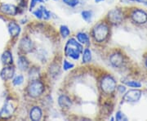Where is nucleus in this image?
<instances>
[{
    "label": "nucleus",
    "mask_w": 147,
    "mask_h": 121,
    "mask_svg": "<svg viewBox=\"0 0 147 121\" xmlns=\"http://www.w3.org/2000/svg\"><path fill=\"white\" fill-rule=\"evenodd\" d=\"M82 53H83L82 45L79 42H77L74 39H69L65 47V56L73 58L74 60H78Z\"/></svg>",
    "instance_id": "f257e3e1"
},
{
    "label": "nucleus",
    "mask_w": 147,
    "mask_h": 121,
    "mask_svg": "<svg viewBox=\"0 0 147 121\" xmlns=\"http://www.w3.org/2000/svg\"><path fill=\"white\" fill-rule=\"evenodd\" d=\"M109 28L105 24H99L96 26L93 30V37L96 42H103L109 35Z\"/></svg>",
    "instance_id": "f03ea898"
},
{
    "label": "nucleus",
    "mask_w": 147,
    "mask_h": 121,
    "mask_svg": "<svg viewBox=\"0 0 147 121\" xmlns=\"http://www.w3.org/2000/svg\"><path fill=\"white\" fill-rule=\"evenodd\" d=\"M28 94L30 95L31 97H38L42 94L44 91V86L41 81L38 79L36 80H32V82L28 86Z\"/></svg>",
    "instance_id": "7ed1b4c3"
},
{
    "label": "nucleus",
    "mask_w": 147,
    "mask_h": 121,
    "mask_svg": "<svg viewBox=\"0 0 147 121\" xmlns=\"http://www.w3.org/2000/svg\"><path fill=\"white\" fill-rule=\"evenodd\" d=\"M100 88L105 94H111L116 89V81L113 77L106 75L100 82Z\"/></svg>",
    "instance_id": "20e7f679"
},
{
    "label": "nucleus",
    "mask_w": 147,
    "mask_h": 121,
    "mask_svg": "<svg viewBox=\"0 0 147 121\" xmlns=\"http://www.w3.org/2000/svg\"><path fill=\"white\" fill-rule=\"evenodd\" d=\"M131 19L137 24H145L147 21V13L145 11L137 9L132 12Z\"/></svg>",
    "instance_id": "39448f33"
},
{
    "label": "nucleus",
    "mask_w": 147,
    "mask_h": 121,
    "mask_svg": "<svg viewBox=\"0 0 147 121\" xmlns=\"http://www.w3.org/2000/svg\"><path fill=\"white\" fill-rule=\"evenodd\" d=\"M14 106L11 103L10 101H7L3 105V108L0 111V118L1 119H8L12 116L14 112Z\"/></svg>",
    "instance_id": "423d86ee"
},
{
    "label": "nucleus",
    "mask_w": 147,
    "mask_h": 121,
    "mask_svg": "<svg viewBox=\"0 0 147 121\" xmlns=\"http://www.w3.org/2000/svg\"><path fill=\"white\" fill-rule=\"evenodd\" d=\"M141 97H142V92L140 90L132 89L128 91L126 94L123 96V100L125 101L136 102L140 100Z\"/></svg>",
    "instance_id": "0eeeda50"
},
{
    "label": "nucleus",
    "mask_w": 147,
    "mask_h": 121,
    "mask_svg": "<svg viewBox=\"0 0 147 121\" xmlns=\"http://www.w3.org/2000/svg\"><path fill=\"white\" fill-rule=\"evenodd\" d=\"M19 47L21 51L24 53H30L33 49V43L31 39L28 37H23L20 41Z\"/></svg>",
    "instance_id": "6e6552de"
},
{
    "label": "nucleus",
    "mask_w": 147,
    "mask_h": 121,
    "mask_svg": "<svg viewBox=\"0 0 147 121\" xmlns=\"http://www.w3.org/2000/svg\"><path fill=\"white\" fill-rule=\"evenodd\" d=\"M14 74H15V69L10 66H7L1 70L0 77L3 80L7 81V80L12 79Z\"/></svg>",
    "instance_id": "1a4fd4ad"
},
{
    "label": "nucleus",
    "mask_w": 147,
    "mask_h": 121,
    "mask_svg": "<svg viewBox=\"0 0 147 121\" xmlns=\"http://www.w3.org/2000/svg\"><path fill=\"white\" fill-rule=\"evenodd\" d=\"M0 10L3 13L8 16H16L18 13V8L13 4H3L0 7Z\"/></svg>",
    "instance_id": "9d476101"
},
{
    "label": "nucleus",
    "mask_w": 147,
    "mask_h": 121,
    "mask_svg": "<svg viewBox=\"0 0 147 121\" xmlns=\"http://www.w3.org/2000/svg\"><path fill=\"white\" fill-rule=\"evenodd\" d=\"M109 19L113 24H119L123 21V14L121 11L114 9L109 12Z\"/></svg>",
    "instance_id": "9b49d317"
},
{
    "label": "nucleus",
    "mask_w": 147,
    "mask_h": 121,
    "mask_svg": "<svg viewBox=\"0 0 147 121\" xmlns=\"http://www.w3.org/2000/svg\"><path fill=\"white\" fill-rule=\"evenodd\" d=\"M8 32L11 37H17L21 33V27L15 21H11L8 24Z\"/></svg>",
    "instance_id": "f8f14e48"
},
{
    "label": "nucleus",
    "mask_w": 147,
    "mask_h": 121,
    "mask_svg": "<svg viewBox=\"0 0 147 121\" xmlns=\"http://www.w3.org/2000/svg\"><path fill=\"white\" fill-rule=\"evenodd\" d=\"M110 63L115 67H120L123 62V58L120 53H115L111 55L110 57Z\"/></svg>",
    "instance_id": "ddd939ff"
},
{
    "label": "nucleus",
    "mask_w": 147,
    "mask_h": 121,
    "mask_svg": "<svg viewBox=\"0 0 147 121\" xmlns=\"http://www.w3.org/2000/svg\"><path fill=\"white\" fill-rule=\"evenodd\" d=\"M42 110L38 106H34L30 112V117L33 121L40 120V119L42 118Z\"/></svg>",
    "instance_id": "4468645a"
},
{
    "label": "nucleus",
    "mask_w": 147,
    "mask_h": 121,
    "mask_svg": "<svg viewBox=\"0 0 147 121\" xmlns=\"http://www.w3.org/2000/svg\"><path fill=\"white\" fill-rule=\"evenodd\" d=\"M58 103H59V105L63 109H69L70 106L72 105V102L70 99L65 95H61L59 97Z\"/></svg>",
    "instance_id": "2eb2a0df"
},
{
    "label": "nucleus",
    "mask_w": 147,
    "mask_h": 121,
    "mask_svg": "<svg viewBox=\"0 0 147 121\" xmlns=\"http://www.w3.org/2000/svg\"><path fill=\"white\" fill-rule=\"evenodd\" d=\"M1 62L5 66H10L13 62V58H12V54L10 51L7 50L1 56Z\"/></svg>",
    "instance_id": "dca6fc26"
},
{
    "label": "nucleus",
    "mask_w": 147,
    "mask_h": 121,
    "mask_svg": "<svg viewBox=\"0 0 147 121\" xmlns=\"http://www.w3.org/2000/svg\"><path fill=\"white\" fill-rule=\"evenodd\" d=\"M17 66L21 70L26 71L29 68V62L25 57H20L17 61Z\"/></svg>",
    "instance_id": "f3484780"
},
{
    "label": "nucleus",
    "mask_w": 147,
    "mask_h": 121,
    "mask_svg": "<svg viewBox=\"0 0 147 121\" xmlns=\"http://www.w3.org/2000/svg\"><path fill=\"white\" fill-rule=\"evenodd\" d=\"M77 39H78L79 42L82 44H88L89 43V37L86 33H84V32L78 33Z\"/></svg>",
    "instance_id": "a211bd4d"
},
{
    "label": "nucleus",
    "mask_w": 147,
    "mask_h": 121,
    "mask_svg": "<svg viewBox=\"0 0 147 121\" xmlns=\"http://www.w3.org/2000/svg\"><path fill=\"white\" fill-rule=\"evenodd\" d=\"M92 60V53L88 48H85L83 53V62L88 63Z\"/></svg>",
    "instance_id": "6ab92c4d"
},
{
    "label": "nucleus",
    "mask_w": 147,
    "mask_h": 121,
    "mask_svg": "<svg viewBox=\"0 0 147 121\" xmlns=\"http://www.w3.org/2000/svg\"><path fill=\"white\" fill-rule=\"evenodd\" d=\"M60 33H61V36L64 39H65V38H67L69 35L70 31H69V28L66 26H61L60 27Z\"/></svg>",
    "instance_id": "aec40b11"
},
{
    "label": "nucleus",
    "mask_w": 147,
    "mask_h": 121,
    "mask_svg": "<svg viewBox=\"0 0 147 121\" xmlns=\"http://www.w3.org/2000/svg\"><path fill=\"white\" fill-rule=\"evenodd\" d=\"M82 17L84 18L85 21L90 22L92 18V12L90 11H82Z\"/></svg>",
    "instance_id": "412c9836"
},
{
    "label": "nucleus",
    "mask_w": 147,
    "mask_h": 121,
    "mask_svg": "<svg viewBox=\"0 0 147 121\" xmlns=\"http://www.w3.org/2000/svg\"><path fill=\"white\" fill-rule=\"evenodd\" d=\"M39 77V72L38 70V69L33 68L30 71V78L31 79V80H36L38 79Z\"/></svg>",
    "instance_id": "4be33fe9"
},
{
    "label": "nucleus",
    "mask_w": 147,
    "mask_h": 121,
    "mask_svg": "<svg viewBox=\"0 0 147 121\" xmlns=\"http://www.w3.org/2000/svg\"><path fill=\"white\" fill-rule=\"evenodd\" d=\"M24 82V77L22 75H16L12 80V84L15 86H20Z\"/></svg>",
    "instance_id": "5701e85b"
},
{
    "label": "nucleus",
    "mask_w": 147,
    "mask_h": 121,
    "mask_svg": "<svg viewBox=\"0 0 147 121\" xmlns=\"http://www.w3.org/2000/svg\"><path fill=\"white\" fill-rule=\"evenodd\" d=\"M33 13H34V15L36 16L38 19H42V18H43V12H42V6L40 7H38L36 11H34Z\"/></svg>",
    "instance_id": "b1692460"
},
{
    "label": "nucleus",
    "mask_w": 147,
    "mask_h": 121,
    "mask_svg": "<svg viewBox=\"0 0 147 121\" xmlns=\"http://www.w3.org/2000/svg\"><path fill=\"white\" fill-rule=\"evenodd\" d=\"M63 2L70 7H75L79 3V0H63Z\"/></svg>",
    "instance_id": "393cba45"
},
{
    "label": "nucleus",
    "mask_w": 147,
    "mask_h": 121,
    "mask_svg": "<svg viewBox=\"0 0 147 121\" xmlns=\"http://www.w3.org/2000/svg\"><path fill=\"white\" fill-rule=\"evenodd\" d=\"M126 84L129 87L131 88H141L142 84L137 82V81H129V82H126Z\"/></svg>",
    "instance_id": "a878e982"
},
{
    "label": "nucleus",
    "mask_w": 147,
    "mask_h": 121,
    "mask_svg": "<svg viewBox=\"0 0 147 121\" xmlns=\"http://www.w3.org/2000/svg\"><path fill=\"white\" fill-rule=\"evenodd\" d=\"M115 119L116 120H127L126 116H124L123 113H122L121 111H118V112L116 113Z\"/></svg>",
    "instance_id": "bb28decb"
},
{
    "label": "nucleus",
    "mask_w": 147,
    "mask_h": 121,
    "mask_svg": "<svg viewBox=\"0 0 147 121\" xmlns=\"http://www.w3.org/2000/svg\"><path fill=\"white\" fill-rule=\"evenodd\" d=\"M74 64L70 63V62H69L68 61H66V60H65L63 62V69L65 70H68L69 69H72L74 68Z\"/></svg>",
    "instance_id": "cd10ccee"
},
{
    "label": "nucleus",
    "mask_w": 147,
    "mask_h": 121,
    "mask_svg": "<svg viewBox=\"0 0 147 121\" xmlns=\"http://www.w3.org/2000/svg\"><path fill=\"white\" fill-rule=\"evenodd\" d=\"M42 12H43V18L45 19V20H48L50 17H51V13H50V11H47L44 7H42Z\"/></svg>",
    "instance_id": "c85d7f7f"
},
{
    "label": "nucleus",
    "mask_w": 147,
    "mask_h": 121,
    "mask_svg": "<svg viewBox=\"0 0 147 121\" xmlns=\"http://www.w3.org/2000/svg\"><path fill=\"white\" fill-rule=\"evenodd\" d=\"M43 3V0H31V2H30V11L35 7L37 3Z\"/></svg>",
    "instance_id": "c756f323"
},
{
    "label": "nucleus",
    "mask_w": 147,
    "mask_h": 121,
    "mask_svg": "<svg viewBox=\"0 0 147 121\" xmlns=\"http://www.w3.org/2000/svg\"><path fill=\"white\" fill-rule=\"evenodd\" d=\"M118 89H119V91L121 93H123L126 91V88H125L124 86H119Z\"/></svg>",
    "instance_id": "7c9ffc66"
},
{
    "label": "nucleus",
    "mask_w": 147,
    "mask_h": 121,
    "mask_svg": "<svg viewBox=\"0 0 147 121\" xmlns=\"http://www.w3.org/2000/svg\"><path fill=\"white\" fill-rule=\"evenodd\" d=\"M141 2L144 3L145 4H146V5H147V0H141Z\"/></svg>",
    "instance_id": "2f4dec72"
},
{
    "label": "nucleus",
    "mask_w": 147,
    "mask_h": 121,
    "mask_svg": "<svg viewBox=\"0 0 147 121\" xmlns=\"http://www.w3.org/2000/svg\"><path fill=\"white\" fill-rule=\"evenodd\" d=\"M101 1H104V0H95V2H96V3H100V2H101Z\"/></svg>",
    "instance_id": "473e14b6"
},
{
    "label": "nucleus",
    "mask_w": 147,
    "mask_h": 121,
    "mask_svg": "<svg viewBox=\"0 0 147 121\" xmlns=\"http://www.w3.org/2000/svg\"><path fill=\"white\" fill-rule=\"evenodd\" d=\"M131 1H137V2H141V0H131Z\"/></svg>",
    "instance_id": "72a5a7b5"
},
{
    "label": "nucleus",
    "mask_w": 147,
    "mask_h": 121,
    "mask_svg": "<svg viewBox=\"0 0 147 121\" xmlns=\"http://www.w3.org/2000/svg\"><path fill=\"white\" fill-rule=\"evenodd\" d=\"M146 66H147V60H146Z\"/></svg>",
    "instance_id": "f704fd0d"
}]
</instances>
